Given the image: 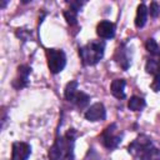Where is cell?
<instances>
[{"mask_svg":"<svg viewBox=\"0 0 160 160\" xmlns=\"http://www.w3.org/2000/svg\"><path fill=\"white\" fill-rule=\"evenodd\" d=\"M76 132L70 129L65 135L58 138L49 149L50 160H74V145Z\"/></svg>","mask_w":160,"mask_h":160,"instance_id":"6da1fadb","label":"cell"},{"mask_svg":"<svg viewBox=\"0 0 160 160\" xmlns=\"http://www.w3.org/2000/svg\"><path fill=\"white\" fill-rule=\"evenodd\" d=\"M129 152L140 160H160V150L152 145L151 139L146 135L138 136L129 145Z\"/></svg>","mask_w":160,"mask_h":160,"instance_id":"7a4b0ae2","label":"cell"},{"mask_svg":"<svg viewBox=\"0 0 160 160\" xmlns=\"http://www.w3.org/2000/svg\"><path fill=\"white\" fill-rule=\"evenodd\" d=\"M104 50H105L104 41H90L79 49V55L82 64L90 66L98 64L102 59Z\"/></svg>","mask_w":160,"mask_h":160,"instance_id":"3957f363","label":"cell"},{"mask_svg":"<svg viewBox=\"0 0 160 160\" xmlns=\"http://www.w3.org/2000/svg\"><path fill=\"white\" fill-rule=\"evenodd\" d=\"M64 95H65L66 100L75 104L78 108H85L90 100V96L88 94H85L78 89V81H75V80L68 82Z\"/></svg>","mask_w":160,"mask_h":160,"instance_id":"277c9868","label":"cell"},{"mask_svg":"<svg viewBox=\"0 0 160 160\" xmlns=\"http://www.w3.org/2000/svg\"><path fill=\"white\" fill-rule=\"evenodd\" d=\"M46 59L49 70L52 74H59L66 65V55L60 49H46Z\"/></svg>","mask_w":160,"mask_h":160,"instance_id":"5b68a950","label":"cell"},{"mask_svg":"<svg viewBox=\"0 0 160 160\" xmlns=\"http://www.w3.org/2000/svg\"><path fill=\"white\" fill-rule=\"evenodd\" d=\"M101 138H102V144H104L105 148H108V149H115L121 142L122 135L118 131L116 124H111V125H109L104 130Z\"/></svg>","mask_w":160,"mask_h":160,"instance_id":"8992f818","label":"cell"},{"mask_svg":"<svg viewBox=\"0 0 160 160\" xmlns=\"http://www.w3.org/2000/svg\"><path fill=\"white\" fill-rule=\"evenodd\" d=\"M31 154V146L22 141H16L12 144L11 160H28Z\"/></svg>","mask_w":160,"mask_h":160,"instance_id":"52a82bcc","label":"cell"},{"mask_svg":"<svg viewBox=\"0 0 160 160\" xmlns=\"http://www.w3.org/2000/svg\"><path fill=\"white\" fill-rule=\"evenodd\" d=\"M105 118H106V110L101 102L92 104L85 112V119L89 121H99V120H104Z\"/></svg>","mask_w":160,"mask_h":160,"instance_id":"ba28073f","label":"cell"},{"mask_svg":"<svg viewBox=\"0 0 160 160\" xmlns=\"http://www.w3.org/2000/svg\"><path fill=\"white\" fill-rule=\"evenodd\" d=\"M31 72V68L28 65H20L18 68V76L12 81V86L18 90L25 88L29 82V75Z\"/></svg>","mask_w":160,"mask_h":160,"instance_id":"9c48e42d","label":"cell"},{"mask_svg":"<svg viewBox=\"0 0 160 160\" xmlns=\"http://www.w3.org/2000/svg\"><path fill=\"white\" fill-rule=\"evenodd\" d=\"M96 34L102 39H111L115 35V25L109 20H102L96 26Z\"/></svg>","mask_w":160,"mask_h":160,"instance_id":"30bf717a","label":"cell"},{"mask_svg":"<svg viewBox=\"0 0 160 160\" xmlns=\"http://www.w3.org/2000/svg\"><path fill=\"white\" fill-rule=\"evenodd\" d=\"M130 59H131V58H130V55H129V49L125 48L124 45L120 46V48L118 49V51H116V61L119 62V65H120L122 69L126 70V69L130 66V62H131Z\"/></svg>","mask_w":160,"mask_h":160,"instance_id":"8fae6325","label":"cell"},{"mask_svg":"<svg viewBox=\"0 0 160 160\" xmlns=\"http://www.w3.org/2000/svg\"><path fill=\"white\" fill-rule=\"evenodd\" d=\"M111 94L116 99H124L125 98V80L124 79H115L112 80L110 85Z\"/></svg>","mask_w":160,"mask_h":160,"instance_id":"7c38bea8","label":"cell"},{"mask_svg":"<svg viewBox=\"0 0 160 160\" xmlns=\"http://www.w3.org/2000/svg\"><path fill=\"white\" fill-rule=\"evenodd\" d=\"M148 8L145 4H140L138 6V10H136V16H135V25L136 28H142L145 24H146V19H148Z\"/></svg>","mask_w":160,"mask_h":160,"instance_id":"4fadbf2b","label":"cell"},{"mask_svg":"<svg viewBox=\"0 0 160 160\" xmlns=\"http://www.w3.org/2000/svg\"><path fill=\"white\" fill-rule=\"evenodd\" d=\"M128 108L132 111H140L145 108V100L139 96H131L128 102Z\"/></svg>","mask_w":160,"mask_h":160,"instance_id":"5bb4252c","label":"cell"},{"mask_svg":"<svg viewBox=\"0 0 160 160\" xmlns=\"http://www.w3.org/2000/svg\"><path fill=\"white\" fill-rule=\"evenodd\" d=\"M145 70L149 74L156 75V74L160 72V62L156 61V60H154V59H150V60H148V62L145 65Z\"/></svg>","mask_w":160,"mask_h":160,"instance_id":"9a60e30c","label":"cell"},{"mask_svg":"<svg viewBox=\"0 0 160 160\" xmlns=\"http://www.w3.org/2000/svg\"><path fill=\"white\" fill-rule=\"evenodd\" d=\"M145 48H146V50L151 55H159V52H160L159 45H158V42L154 39H148L146 40V44H145Z\"/></svg>","mask_w":160,"mask_h":160,"instance_id":"2e32d148","label":"cell"},{"mask_svg":"<svg viewBox=\"0 0 160 160\" xmlns=\"http://www.w3.org/2000/svg\"><path fill=\"white\" fill-rule=\"evenodd\" d=\"M64 16H65V20L68 21L69 25H75L76 24V12L75 11L66 10V11H64Z\"/></svg>","mask_w":160,"mask_h":160,"instance_id":"e0dca14e","label":"cell"},{"mask_svg":"<svg viewBox=\"0 0 160 160\" xmlns=\"http://www.w3.org/2000/svg\"><path fill=\"white\" fill-rule=\"evenodd\" d=\"M149 11H150V15H151L152 18H158V15L160 14V4L156 2V1H152V2L150 4Z\"/></svg>","mask_w":160,"mask_h":160,"instance_id":"ac0fdd59","label":"cell"},{"mask_svg":"<svg viewBox=\"0 0 160 160\" xmlns=\"http://www.w3.org/2000/svg\"><path fill=\"white\" fill-rule=\"evenodd\" d=\"M151 89L154 91H160V72L154 75V81L151 82Z\"/></svg>","mask_w":160,"mask_h":160,"instance_id":"d6986e66","label":"cell"},{"mask_svg":"<svg viewBox=\"0 0 160 160\" xmlns=\"http://www.w3.org/2000/svg\"><path fill=\"white\" fill-rule=\"evenodd\" d=\"M84 2H80V1H70V10L78 12L80 10V8L82 6Z\"/></svg>","mask_w":160,"mask_h":160,"instance_id":"ffe728a7","label":"cell"},{"mask_svg":"<svg viewBox=\"0 0 160 160\" xmlns=\"http://www.w3.org/2000/svg\"><path fill=\"white\" fill-rule=\"evenodd\" d=\"M6 4H8V1H2V2H1V5H0V8H1V9H4V8L6 6Z\"/></svg>","mask_w":160,"mask_h":160,"instance_id":"44dd1931","label":"cell"}]
</instances>
